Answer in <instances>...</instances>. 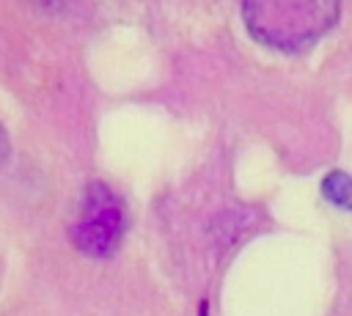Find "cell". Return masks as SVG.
Returning <instances> with one entry per match:
<instances>
[{
    "mask_svg": "<svg viewBox=\"0 0 352 316\" xmlns=\"http://www.w3.org/2000/svg\"><path fill=\"white\" fill-rule=\"evenodd\" d=\"M341 16V0H242L248 33L278 52H302Z\"/></svg>",
    "mask_w": 352,
    "mask_h": 316,
    "instance_id": "cell-1",
    "label": "cell"
},
{
    "mask_svg": "<svg viewBox=\"0 0 352 316\" xmlns=\"http://www.w3.org/2000/svg\"><path fill=\"white\" fill-rule=\"evenodd\" d=\"M124 234V203L118 195L102 184L94 181L85 187L77 220L72 225V242L80 253L91 258H107Z\"/></svg>",
    "mask_w": 352,
    "mask_h": 316,
    "instance_id": "cell-2",
    "label": "cell"
},
{
    "mask_svg": "<svg viewBox=\"0 0 352 316\" xmlns=\"http://www.w3.org/2000/svg\"><path fill=\"white\" fill-rule=\"evenodd\" d=\"M322 195H324L333 206L352 212V176L344 173V170L327 173L324 181H322Z\"/></svg>",
    "mask_w": 352,
    "mask_h": 316,
    "instance_id": "cell-3",
    "label": "cell"
},
{
    "mask_svg": "<svg viewBox=\"0 0 352 316\" xmlns=\"http://www.w3.org/2000/svg\"><path fill=\"white\" fill-rule=\"evenodd\" d=\"M8 151H11V146H8V135H6V129L0 126V165L8 159Z\"/></svg>",
    "mask_w": 352,
    "mask_h": 316,
    "instance_id": "cell-4",
    "label": "cell"
}]
</instances>
